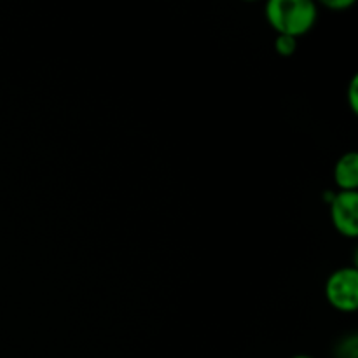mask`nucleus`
<instances>
[{
	"mask_svg": "<svg viewBox=\"0 0 358 358\" xmlns=\"http://www.w3.org/2000/svg\"><path fill=\"white\" fill-rule=\"evenodd\" d=\"M269 24L278 35L299 37L317 21V7L310 0H271L266 7Z\"/></svg>",
	"mask_w": 358,
	"mask_h": 358,
	"instance_id": "nucleus-1",
	"label": "nucleus"
},
{
	"mask_svg": "<svg viewBox=\"0 0 358 358\" xmlns=\"http://www.w3.org/2000/svg\"><path fill=\"white\" fill-rule=\"evenodd\" d=\"M325 296L332 308L343 313H353L358 308V271L355 268H341L329 276Z\"/></svg>",
	"mask_w": 358,
	"mask_h": 358,
	"instance_id": "nucleus-2",
	"label": "nucleus"
},
{
	"mask_svg": "<svg viewBox=\"0 0 358 358\" xmlns=\"http://www.w3.org/2000/svg\"><path fill=\"white\" fill-rule=\"evenodd\" d=\"M331 217L334 227L343 236L358 234V192L341 191L331 199Z\"/></svg>",
	"mask_w": 358,
	"mask_h": 358,
	"instance_id": "nucleus-3",
	"label": "nucleus"
},
{
	"mask_svg": "<svg viewBox=\"0 0 358 358\" xmlns=\"http://www.w3.org/2000/svg\"><path fill=\"white\" fill-rule=\"evenodd\" d=\"M336 184L341 191H357L358 187V156L357 152H348L339 157L334 168Z\"/></svg>",
	"mask_w": 358,
	"mask_h": 358,
	"instance_id": "nucleus-4",
	"label": "nucleus"
},
{
	"mask_svg": "<svg viewBox=\"0 0 358 358\" xmlns=\"http://www.w3.org/2000/svg\"><path fill=\"white\" fill-rule=\"evenodd\" d=\"M276 51L282 56H290L296 51V38L289 37V35H278L276 41Z\"/></svg>",
	"mask_w": 358,
	"mask_h": 358,
	"instance_id": "nucleus-5",
	"label": "nucleus"
},
{
	"mask_svg": "<svg viewBox=\"0 0 358 358\" xmlns=\"http://www.w3.org/2000/svg\"><path fill=\"white\" fill-rule=\"evenodd\" d=\"M357 87H358V77H353L352 84H350V90H348V100H350V107H352L353 112H357L358 108V93H357Z\"/></svg>",
	"mask_w": 358,
	"mask_h": 358,
	"instance_id": "nucleus-6",
	"label": "nucleus"
},
{
	"mask_svg": "<svg viewBox=\"0 0 358 358\" xmlns=\"http://www.w3.org/2000/svg\"><path fill=\"white\" fill-rule=\"evenodd\" d=\"M325 6L331 7V9H345V7L352 6V0H334V2H327L325 0Z\"/></svg>",
	"mask_w": 358,
	"mask_h": 358,
	"instance_id": "nucleus-7",
	"label": "nucleus"
},
{
	"mask_svg": "<svg viewBox=\"0 0 358 358\" xmlns=\"http://www.w3.org/2000/svg\"><path fill=\"white\" fill-rule=\"evenodd\" d=\"M292 358H311V357H308V355H297V357H292Z\"/></svg>",
	"mask_w": 358,
	"mask_h": 358,
	"instance_id": "nucleus-8",
	"label": "nucleus"
}]
</instances>
